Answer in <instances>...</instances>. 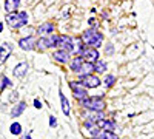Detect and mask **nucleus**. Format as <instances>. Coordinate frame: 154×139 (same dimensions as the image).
<instances>
[{
    "instance_id": "1",
    "label": "nucleus",
    "mask_w": 154,
    "mask_h": 139,
    "mask_svg": "<svg viewBox=\"0 0 154 139\" xmlns=\"http://www.w3.org/2000/svg\"><path fill=\"white\" fill-rule=\"evenodd\" d=\"M79 104L88 110H91V111H103L106 107L103 96H88L86 99L79 100Z\"/></svg>"
},
{
    "instance_id": "2",
    "label": "nucleus",
    "mask_w": 154,
    "mask_h": 139,
    "mask_svg": "<svg viewBox=\"0 0 154 139\" xmlns=\"http://www.w3.org/2000/svg\"><path fill=\"white\" fill-rule=\"evenodd\" d=\"M6 23L9 25L11 28H22L28 23V14L25 11H20V12H9L6 16Z\"/></svg>"
},
{
    "instance_id": "3",
    "label": "nucleus",
    "mask_w": 154,
    "mask_h": 139,
    "mask_svg": "<svg viewBox=\"0 0 154 139\" xmlns=\"http://www.w3.org/2000/svg\"><path fill=\"white\" fill-rule=\"evenodd\" d=\"M57 39H59L57 34H49L46 37H40L35 43V48L38 49V51H45L46 48H56L57 46Z\"/></svg>"
},
{
    "instance_id": "4",
    "label": "nucleus",
    "mask_w": 154,
    "mask_h": 139,
    "mask_svg": "<svg viewBox=\"0 0 154 139\" xmlns=\"http://www.w3.org/2000/svg\"><path fill=\"white\" fill-rule=\"evenodd\" d=\"M57 48L72 54L74 53V39L68 34H60L59 39H57Z\"/></svg>"
},
{
    "instance_id": "5",
    "label": "nucleus",
    "mask_w": 154,
    "mask_h": 139,
    "mask_svg": "<svg viewBox=\"0 0 154 139\" xmlns=\"http://www.w3.org/2000/svg\"><path fill=\"white\" fill-rule=\"evenodd\" d=\"M80 56L83 57L85 62H89V64H96L99 60V51H97V48H93V46H85L82 49Z\"/></svg>"
},
{
    "instance_id": "6",
    "label": "nucleus",
    "mask_w": 154,
    "mask_h": 139,
    "mask_svg": "<svg viewBox=\"0 0 154 139\" xmlns=\"http://www.w3.org/2000/svg\"><path fill=\"white\" fill-rule=\"evenodd\" d=\"M69 87L72 90V94L77 100H82V99H86L88 97V91L86 88L80 84V82H69Z\"/></svg>"
},
{
    "instance_id": "7",
    "label": "nucleus",
    "mask_w": 154,
    "mask_h": 139,
    "mask_svg": "<svg viewBox=\"0 0 154 139\" xmlns=\"http://www.w3.org/2000/svg\"><path fill=\"white\" fill-rule=\"evenodd\" d=\"M80 84L88 90V88H97V87H100L102 81L99 79V76L89 74V76H85V77H80Z\"/></svg>"
},
{
    "instance_id": "8",
    "label": "nucleus",
    "mask_w": 154,
    "mask_h": 139,
    "mask_svg": "<svg viewBox=\"0 0 154 139\" xmlns=\"http://www.w3.org/2000/svg\"><path fill=\"white\" fill-rule=\"evenodd\" d=\"M35 43H37V40L34 39L32 36L22 37V39L19 40V46L23 49V51H31V49H34L35 48Z\"/></svg>"
},
{
    "instance_id": "9",
    "label": "nucleus",
    "mask_w": 154,
    "mask_h": 139,
    "mask_svg": "<svg viewBox=\"0 0 154 139\" xmlns=\"http://www.w3.org/2000/svg\"><path fill=\"white\" fill-rule=\"evenodd\" d=\"M53 57L56 62H59V64H68V62H71V54L68 53V51H63V49H57V51H54L53 53Z\"/></svg>"
},
{
    "instance_id": "10",
    "label": "nucleus",
    "mask_w": 154,
    "mask_h": 139,
    "mask_svg": "<svg viewBox=\"0 0 154 139\" xmlns=\"http://www.w3.org/2000/svg\"><path fill=\"white\" fill-rule=\"evenodd\" d=\"M54 31H56V25L53 22H45V23H42L40 27H38L37 34H40L42 37H46L49 34H54Z\"/></svg>"
},
{
    "instance_id": "11",
    "label": "nucleus",
    "mask_w": 154,
    "mask_h": 139,
    "mask_svg": "<svg viewBox=\"0 0 154 139\" xmlns=\"http://www.w3.org/2000/svg\"><path fill=\"white\" fill-rule=\"evenodd\" d=\"M11 53H12V45L11 43H2L0 45V65L2 64H5L6 62V59L11 56Z\"/></svg>"
},
{
    "instance_id": "12",
    "label": "nucleus",
    "mask_w": 154,
    "mask_h": 139,
    "mask_svg": "<svg viewBox=\"0 0 154 139\" xmlns=\"http://www.w3.org/2000/svg\"><path fill=\"white\" fill-rule=\"evenodd\" d=\"M97 128L100 130H105V131H114L116 130V122L112 119H100L96 122Z\"/></svg>"
},
{
    "instance_id": "13",
    "label": "nucleus",
    "mask_w": 154,
    "mask_h": 139,
    "mask_svg": "<svg viewBox=\"0 0 154 139\" xmlns=\"http://www.w3.org/2000/svg\"><path fill=\"white\" fill-rule=\"evenodd\" d=\"M28 70H29L28 62H20L19 65H16V68H14V71H12V73H14V76H16V77L22 79V77H25V76H26Z\"/></svg>"
},
{
    "instance_id": "14",
    "label": "nucleus",
    "mask_w": 154,
    "mask_h": 139,
    "mask_svg": "<svg viewBox=\"0 0 154 139\" xmlns=\"http://www.w3.org/2000/svg\"><path fill=\"white\" fill-rule=\"evenodd\" d=\"M93 71H94V64H89V62H83L82 67L79 68V71H77V74H79L80 77H85V76L93 74Z\"/></svg>"
},
{
    "instance_id": "15",
    "label": "nucleus",
    "mask_w": 154,
    "mask_h": 139,
    "mask_svg": "<svg viewBox=\"0 0 154 139\" xmlns=\"http://www.w3.org/2000/svg\"><path fill=\"white\" fill-rule=\"evenodd\" d=\"M25 110H26V102H25V100H20V102H19L16 107H12V110H11V116L16 119V118H19V116L22 115Z\"/></svg>"
},
{
    "instance_id": "16",
    "label": "nucleus",
    "mask_w": 154,
    "mask_h": 139,
    "mask_svg": "<svg viewBox=\"0 0 154 139\" xmlns=\"http://www.w3.org/2000/svg\"><path fill=\"white\" fill-rule=\"evenodd\" d=\"M20 6V0H5V11H8V14L9 12H17Z\"/></svg>"
},
{
    "instance_id": "17",
    "label": "nucleus",
    "mask_w": 154,
    "mask_h": 139,
    "mask_svg": "<svg viewBox=\"0 0 154 139\" xmlns=\"http://www.w3.org/2000/svg\"><path fill=\"white\" fill-rule=\"evenodd\" d=\"M83 57L82 56H75L71 62H69V68H71V71H74V73H77L79 71V68L82 67V64H83Z\"/></svg>"
},
{
    "instance_id": "18",
    "label": "nucleus",
    "mask_w": 154,
    "mask_h": 139,
    "mask_svg": "<svg viewBox=\"0 0 154 139\" xmlns=\"http://www.w3.org/2000/svg\"><path fill=\"white\" fill-rule=\"evenodd\" d=\"M60 94V104H62V111H63V115L65 116H69V102H68V99L65 97V94H63L62 91H59Z\"/></svg>"
},
{
    "instance_id": "19",
    "label": "nucleus",
    "mask_w": 154,
    "mask_h": 139,
    "mask_svg": "<svg viewBox=\"0 0 154 139\" xmlns=\"http://www.w3.org/2000/svg\"><path fill=\"white\" fill-rule=\"evenodd\" d=\"M102 42H103V34L99 33V31H96V34H94V37H93V40L89 42V45H88V46L99 48V46H102Z\"/></svg>"
},
{
    "instance_id": "20",
    "label": "nucleus",
    "mask_w": 154,
    "mask_h": 139,
    "mask_svg": "<svg viewBox=\"0 0 154 139\" xmlns=\"http://www.w3.org/2000/svg\"><path fill=\"white\" fill-rule=\"evenodd\" d=\"M96 31L97 30H86L83 34H82V37H80V39H82V42L88 46L89 45V42H91L93 40V37H94V34H96Z\"/></svg>"
},
{
    "instance_id": "21",
    "label": "nucleus",
    "mask_w": 154,
    "mask_h": 139,
    "mask_svg": "<svg viewBox=\"0 0 154 139\" xmlns=\"http://www.w3.org/2000/svg\"><path fill=\"white\" fill-rule=\"evenodd\" d=\"M108 68V65H106V62L105 60H97L96 64H94V71L97 73V74H102V73H105V70Z\"/></svg>"
},
{
    "instance_id": "22",
    "label": "nucleus",
    "mask_w": 154,
    "mask_h": 139,
    "mask_svg": "<svg viewBox=\"0 0 154 139\" xmlns=\"http://www.w3.org/2000/svg\"><path fill=\"white\" fill-rule=\"evenodd\" d=\"M9 131H11V134H14V136H19V134H22V125L16 121V122H12L11 125H9Z\"/></svg>"
},
{
    "instance_id": "23",
    "label": "nucleus",
    "mask_w": 154,
    "mask_h": 139,
    "mask_svg": "<svg viewBox=\"0 0 154 139\" xmlns=\"http://www.w3.org/2000/svg\"><path fill=\"white\" fill-rule=\"evenodd\" d=\"M114 82H116V76H112V74L105 76V81H103V84H105L106 87H112V85H114Z\"/></svg>"
},
{
    "instance_id": "24",
    "label": "nucleus",
    "mask_w": 154,
    "mask_h": 139,
    "mask_svg": "<svg viewBox=\"0 0 154 139\" xmlns=\"http://www.w3.org/2000/svg\"><path fill=\"white\" fill-rule=\"evenodd\" d=\"M11 87H12V82L6 77V76H3V77H2V88H0V90L3 91L5 88H11Z\"/></svg>"
},
{
    "instance_id": "25",
    "label": "nucleus",
    "mask_w": 154,
    "mask_h": 139,
    "mask_svg": "<svg viewBox=\"0 0 154 139\" xmlns=\"http://www.w3.org/2000/svg\"><path fill=\"white\" fill-rule=\"evenodd\" d=\"M49 127H51V128L57 127V119H56V116H49Z\"/></svg>"
},
{
    "instance_id": "26",
    "label": "nucleus",
    "mask_w": 154,
    "mask_h": 139,
    "mask_svg": "<svg viewBox=\"0 0 154 139\" xmlns=\"http://www.w3.org/2000/svg\"><path fill=\"white\" fill-rule=\"evenodd\" d=\"M34 107H35L37 110H40V108H42V104H40V100H38V99L34 100Z\"/></svg>"
},
{
    "instance_id": "27",
    "label": "nucleus",
    "mask_w": 154,
    "mask_h": 139,
    "mask_svg": "<svg viewBox=\"0 0 154 139\" xmlns=\"http://www.w3.org/2000/svg\"><path fill=\"white\" fill-rule=\"evenodd\" d=\"M106 53H112V45H108L106 46Z\"/></svg>"
},
{
    "instance_id": "28",
    "label": "nucleus",
    "mask_w": 154,
    "mask_h": 139,
    "mask_svg": "<svg viewBox=\"0 0 154 139\" xmlns=\"http://www.w3.org/2000/svg\"><path fill=\"white\" fill-rule=\"evenodd\" d=\"M22 139H31V134H25Z\"/></svg>"
},
{
    "instance_id": "29",
    "label": "nucleus",
    "mask_w": 154,
    "mask_h": 139,
    "mask_svg": "<svg viewBox=\"0 0 154 139\" xmlns=\"http://www.w3.org/2000/svg\"><path fill=\"white\" fill-rule=\"evenodd\" d=\"M2 30H3V23H0V33H2Z\"/></svg>"
}]
</instances>
